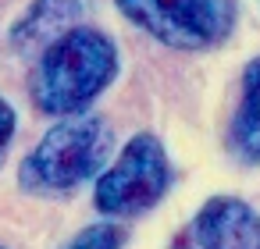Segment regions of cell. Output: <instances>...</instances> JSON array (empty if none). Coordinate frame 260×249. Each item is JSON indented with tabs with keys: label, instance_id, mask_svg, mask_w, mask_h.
I'll return each instance as SVG.
<instances>
[{
	"label": "cell",
	"instance_id": "obj_4",
	"mask_svg": "<svg viewBox=\"0 0 260 249\" xmlns=\"http://www.w3.org/2000/svg\"><path fill=\"white\" fill-rule=\"evenodd\" d=\"M118 11L171 50H207L232 36L235 0H114Z\"/></svg>",
	"mask_w": 260,
	"mask_h": 249
},
{
	"label": "cell",
	"instance_id": "obj_2",
	"mask_svg": "<svg viewBox=\"0 0 260 249\" xmlns=\"http://www.w3.org/2000/svg\"><path fill=\"white\" fill-rule=\"evenodd\" d=\"M114 128L100 114L61 118L43 132L18 167V182L32 196H68L107 171Z\"/></svg>",
	"mask_w": 260,
	"mask_h": 249
},
{
	"label": "cell",
	"instance_id": "obj_6",
	"mask_svg": "<svg viewBox=\"0 0 260 249\" xmlns=\"http://www.w3.org/2000/svg\"><path fill=\"white\" fill-rule=\"evenodd\" d=\"M82 11H86V0H32L11 29V50L43 54L50 43H57L64 32H72L79 25Z\"/></svg>",
	"mask_w": 260,
	"mask_h": 249
},
{
	"label": "cell",
	"instance_id": "obj_7",
	"mask_svg": "<svg viewBox=\"0 0 260 249\" xmlns=\"http://www.w3.org/2000/svg\"><path fill=\"white\" fill-rule=\"evenodd\" d=\"M228 150L249 167L260 164V57H253L242 72L239 103L228 125Z\"/></svg>",
	"mask_w": 260,
	"mask_h": 249
},
{
	"label": "cell",
	"instance_id": "obj_9",
	"mask_svg": "<svg viewBox=\"0 0 260 249\" xmlns=\"http://www.w3.org/2000/svg\"><path fill=\"white\" fill-rule=\"evenodd\" d=\"M15 107L0 96V157H4V150H8V143H11V135H15Z\"/></svg>",
	"mask_w": 260,
	"mask_h": 249
},
{
	"label": "cell",
	"instance_id": "obj_8",
	"mask_svg": "<svg viewBox=\"0 0 260 249\" xmlns=\"http://www.w3.org/2000/svg\"><path fill=\"white\" fill-rule=\"evenodd\" d=\"M64 249H125V228L114 221H100L82 228Z\"/></svg>",
	"mask_w": 260,
	"mask_h": 249
},
{
	"label": "cell",
	"instance_id": "obj_3",
	"mask_svg": "<svg viewBox=\"0 0 260 249\" xmlns=\"http://www.w3.org/2000/svg\"><path fill=\"white\" fill-rule=\"evenodd\" d=\"M171 189V160L157 135L139 132L118 150L107 171L96 178L93 203L104 217H139L153 210Z\"/></svg>",
	"mask_w": 260,
	"mask_h": 249
},
{
	"label": "cell",
	"instance_id": "obj_1",
	"mask_svg": "<svg viewBox=\"0 0 260 249\" xmlns=\"http://www.w3.org/2000/svg\"><path fill=\"white\" fill-rule=\"evenodd\" d=\"M118 79V47L89 25H75L50 43L29 79L32 103L50 118L89 114V103Z\"/></svg>",
	"mask_w": 260,
	"mask_h": 249
},
{
	"label": "cell",
	"instance_id": "obj_5",
	"mask_svg": "<svg viewBox=\"0 0 260 249\" xmlns=\"http://www.w3.org/2000/svg\"><path fill=\"white\" fill-rule=\"evenodd\" d=\"M171 249H260V214L239 196H210Z\"/></svg>",
	"mask_w": 260,
	"mask_h": 249
}]
</instances>
